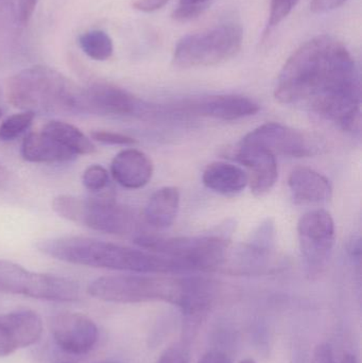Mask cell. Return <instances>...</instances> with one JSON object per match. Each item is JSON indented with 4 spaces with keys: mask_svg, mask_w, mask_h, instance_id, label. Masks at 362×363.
Here are the masks:
<instances>
[{
    "mask_svg": "<svg viewBox=\"0 0 362 363\" xmlns=\"http://www.w3.org/2000/svg\"><path fill=\"white\" fill-rule=\"evenodd\" d=\"M153 163L148 155L136 149L121 151L111 164L113 179L128 189H140L150 182Z\"/></svg>",
    "mask_w": 362,
    "mask_h": 363,
    "instance_id": "cell-16",
    "label": "cell"
},
{
    "mask_svg": "<svg viewBox=\"0 0 362 363\" xmlns=\"http://www.w3.org/2000/svg\"><path fill=\"white\" fill-rule=\"evenodd\" d=\"M82 183L87 190L98 194L110 185V174L102 166L91 165L83 174Z\"/></svg>",
    "mask_w": 362,
    "mask_h": 363,
    "instance_id": "cell-24",
    "label": "cell"
},
{
    "mask_svg": "<svg viewBox=\"0 0 362 363\" xmlns=\"http://www.w3.org/2000/svg\"><path fill=\"white\" fill-rule=\"evenodd\" d=\"M9 177H10V174H9L8 169L0 164V186L8 182Z\"/></svg>",
    "mask_w": 362,
    "mask_h": 363,
    "instance_id": "cell-35",
    "label": "cell"
},
{
    "mask_svg": "<svg viewBox=\"0 0 362 363\" xmlns=\"http://www.w3.org/2000/svg\"><path fill=\"white\" fill-rule=\"evenodd\" d=\"M83 89L48 66L36 65L14 74L6 97L14 108L35 113L81 114Z\"/></svg>",
    "mask_w": 362,
    "mask_h": 363,
    "instance_id": "cell-4",
    "label": "cell"
},
{
    "mask_svg": "<svg viewBox=\"0 0 362 363\" xmlns=\"http://www.w3.org/2000/svg\"><path fill=\"white\" fill-rule=\"evenodd\" d=\"M239 363H256L254 362V360L252 359H244L242 360V362H240Z\"/></svg>",
    "mask_w": 362,
    "mask_h": 363,
    "instance_id": "cell-36",
    "label": "cell"
},
{
    "mask_svg": "<svg viewBox=\"0 0 362 363\" xmlns=\"http://www.w3.org/2000/svg\"><path fill=\"white\" fill-rule=\"evenodd\" d=\"M199 363H232L229 356L220 351L208 352Z\"/></svg>",
    "mask_w": 362,
    "mask_h": 363,
    "instance_id": "cell-34",
    "label": "cell"
},
{
    "mask_svg": "<svg viewBox=\"0 0 362 363\" xmlns=\"http://www.w3.org/2000/svg\"><path fill=\"white\" fill-rule=\"evenodd\" d=\"M300 247L310 277H319L327 268L336 239L333 217L322 209L308 211L298 223Z\"/></svg>",
    "mask_w": 362,
    "mask_h": 363,
    "instance_id": "cell-9",
    "label": "cell"
},
{
    "mask_svg": "<svg viewBox=\"0 0 362 363\" xmlns=\"http://www.w3.org/2000/svg\"><path fill=\"white\" fill-rule=\"evenodd\" d=\"M315 363H357L356 357L352 354H346L339 362L334 358L331 345H321L317 347L315 353Z\"/></svg>",
    "mask_w": 362,
    "mask_h": 363,
    "instance_id": "cell-28",
    "label": "cell"
},
{
    "mask_svg": "<svg viewBox=\"0 0 362 363\" xmlns=\"http://www.w3.org/2000/svg\"><path fill=\"white\" fill-rule=\"evenodd\" d=\"M242 46V27L221 23L183 38L174 49V63L182 68L217 65L235 57Z\"/></svg>",
    "mask_w": 362,
    "mask_h": 363,
    "instance_id": "cell-7",
    "label": "cell"
},
{
    "mask_svg": "<svg viewBox=\"0 0 362 363\" xmlns=\"http://www.w3.org/2000/svg\"><path fill=\"white\" fill-rule=\"evenodd\" d=\"M299 0H271L268 28H273L282 23L297 6Z\"/></svg>",
    "mask_w": 362,
    "mask_h": 363,
    "instance_id": "cell-26",
    "label": "cell"
},
{
    "mask_svg": "<svg viewBox=\"0 0 362 363\" xmlns=\"http://www.w3.org/2000/svg\"><path fill=\"white\" fill-rule=\"evenodd\" d=\"M210 1L212 0H180L172 16L178 21H188L197 18L208 9Z\"/></svg>",
    "mask_w": 362,
    "mask_h": 363,
    "instance_id": "cell-25",
    "label": "cell"
},
{
    "mask_svg": "<svg viewBox=\"0 0 362 363\" xmlns=\"http://www.w3.org/2000/svg\"><path fill=\"white\" fill-rule=\"evenodd\" d=\"M151 112L148 104L116 85L95 83L83 89L81 114L144 117Z\"/></svg>",
    "mask_w": 362,
    "mask_h": 363,
    "instance_id": "cell-10",
    "label": "cell"
},
{
    "mask_svg": "<svg viewBox=\"0 0 362 363\" xmlns=\"http://www.w3.org/2000/svg\"><path fill=\"white\" fill-rule=\"evenodd\" d=\"M204 277H167L159 275H108L91 281L89 294L104 302L137 304L168 302L185 315L195 311L203 300Z\"/></svg>",
    "mask_w": 362,
    "mask_h": 363,
    "instance_id": "cell-3",
    "label": "cell"
},
{
    "mask_svg": "<svg viewBox=\"0 0 362 363\" xmlns=\"http://www.w3.org/2000/svg\"><path fill=\"white\" fill-rule=\"evenodd\" d=\"M101 363H117V362H101Z\"/></svg>",
    "mask_w": 362,
    "mask_h": 363,
    "instance_id": "cell-38",
    "label": "cell"
},
{
    "mask_svg": "<svg viewBox=\"0 0 362 363\" xmlns=\"http://www.w3.org/2000/svg\"><path fill=\"white\" fill-rule=\"evenodd\" d=\"M34 118H35V114L29 111H23V112L11 115L0 125V140L2 142L14 140L31 127Z\"/></svg>",
    "mask_w": 362,
    "mask_h": 363,
    "instance_id": "cell-23",
    "label": "cell"
},
{
    "mask_svg": "<svg viewBox=\"0 0 362 363\" xmlns=\"http://www.w3.org/2000/svg\"><path fill=\"white\" fill-rule=\"evenodd\" d=\"M83 52L95 61H106L114 52L112 38L102 30H91L79 38Z\"/></svg>",
    "mask_w": 362,
    "mask_h": 363,
    "instance_id": "cell-22",
    "label": "cell"
},
{
    "mask_svg": "<svg viewBox=\"0 0 362 363\" xmlns=\"http://www.w3.org/2000/svg\"><path fill=\"white\" fill-rule=\"evenodd\" d=\"M235 159L248 170L249 185L255 196L269 192L278 181V170L276 155L269 151L240 143Z\"/></svg>",
    "mask_w": 362,
    "mask_h": 363,
    "instance_id": "cell-15",
    "label": "cell"
},
{
    "mask_svg": "<svg viewBox=\"0 0 362 363\" xmlns=\"http://www.w3.org/2000/svg\"><path fill=\"white\" fill-rule=\"evenodd\" d=\"M180 206L178 188L163 187L149 199L145 209V221L154 228L165 230L174 224Z\"/></svg>",
    "mask_w": 362,
    "mask_h": 363,
    "instance_id": "cell-20",
    "label": "cell"
},
{
    "mask_svg": "<svg viewBox=\"0 0 362 363\" xmlns=\"http://www.w3.org/2000/svg\"><path fill=\"white\" fill-rule=\"evenodd\" d=\"M157 363H189L188 353L181 345H174L162 354Z\"/></svg>",
    "mask_w": 362,
    "mask_h": 363,
    "instance_id": "cell-30",
    "label": "cell"
},
{
    "mask_svg": "<svg viewBox=\"0 0 362 363\" xmlns=\"http://www.w3.org/2000/svg\"><path fill=\"white\" fill-rule=\"evenodd\" d=\"M178 110L219 121H232L253 116L259 106L250 98L239 95H218L185 102Z\"/></svg>",
    "mask_w": 362,
    "mask_h": 363,
    "instance_id": "cell-14",
    "label": "cell"
},
{
    "mask_svg": "<svg viewBox=\"0 0 362 363\" xmlns=\"http://www.w3.org/2000/svg\"><path fill=\"white\" fill-rule=\"evenodd\" d=\"M1 116H2V111L0 110V118H1Z\"/></svg>",
    "mask_w": 362,
    "mask_h": 363,
    "instance_id": "cell-37",
    "label": "cell"
},
{
    "mask_svg": "<svg viewBox=\"0 0 362 363\" xmlns=\"http://www.w3.org/2000/svg\"><path fill=\"white\" fill-rule=\"evenodd\" d=\"M0 292L53 302H74L80 298V286L74 279L32 272L23 267L0 259Z\"/></svg>",
    "mask_w": 362,
    "mask_h": 363,
    "instance_id": "cell-8",
    "label": "cell"
},
{
    "mask_svg": "<svg viewBox=\"0 0 362 363\" xmlns=\"http://www.w3.org/2000/svg\"><path fill=\"white\" fill-rule=\"evenodd\" d=\"M21 0H0V25L18 21Z\"/></svg>",
    "mask_w": 362,
    "mask_h": 363,
    "instance_id": "cell-29",
    "label": "cell"
},
{
    "mask_svg": "<svg viewBox=\"0 0 362 363\" xmlns=\"http://www.w3.org/2000/svg\"><path fill=\"white\" fill-rule=\"evenodd\" d=\"M140 249L178 260L185 271L218 270L225 266L230 241L216 235L163 238L140 234L134 238Z\"/></svg>",
    "mask_w": 362,
    "mask_h": 363,
    "instance_id": "cell-6",
    "label": "cell"
},
{
    "mask_svg": "<svg viewBox=\"0 0 362 363\" xmlns=\"http://www.w3.org/2000/svg\"><path fill=\"white\" fill-rule=\"evenodd\" d=\"M346 1V0H312L310 10L317 14H323L339 8Z\"/></svg>",
    "mask_w": 362,
    "mask_h": 363,
    "instance_id": "cell-31",
    "label": "cell"
},
{
    "mask_svg": "<svg viewBox=\"0 0 362 363\" xmlns=\"http://www.w3.org/2000/svg\"><path fill=\"white\" fill-rule=\"evenodd\" d=\"M43 322L32 311H19L0 315V358L35 345L42 338Z\"/></svg>",
    "mask_w": 362,
    "mask_h": 363,
    "instance_id": "cell-13",
    "label": "cell"
},
{
    "mask_svg": "<svg viewBox=\"0 0 362 363\" xmlns=\"http://www.w3.org/2000/svg\"><path fill=\"white\" fill-rule=\"evenodd\" d=\"M42 132L57 140L77 157L96 152L93 142L81 130L70 123L59 121H49L43 127Z\"/></svg>",
    "mask_w": 362,
    "mask_h": 363,
    "instance_id": "cell-21",
    "label": "cell"
},
{
    "mask_svg": "<svg viewBox=\"0 0 362 363\" xmlns=\"http://www.w3.org/2000/svg\"><path fill=\"white\" fill-rule=\"evenodd\" d=\"M91 138L96 142L104 145H116V146H130L135 144L136 140L125 134L116 133V132L102 131L97 130L91 133Z\"/></svg>",
    "mask_w": 362,
    "mask_h": 363,
    "instance_id": "cell-27",
    "label": "cell"
},
{
    "mask_svg": "<svg viewBox=\"0 0 362 363\" xmlns=\"http://www.w3.org/2000/svg\"><path fill=\"white\" fill-rule=\"evenodd\" d=\"M52 208L60 217L106 234H136L138 223L130 209L115 202L110 188L98 192L95 196L83 199L62 194L53 199Z\"/></svg>",
    "mask_w": 362,
    "mask_h": 363,
    "instance_id": "cell-5",
    "label": "cell"
},
{
    "mask_svg": "<svg viewBox=\"0 0 362 363\" xmlns=\"http://www.w3.org/2000/svg\"><path fill=\"white\" fill-rule=\"evenodd\" d=\"M0 96H1V89H0Z\"/></svg>",
    "mask_w": 362,
    "mask_h": 363,
    "instance_id": "cell-39",
    "label": "cell"
},
{
    "mask_svg": "<svg viewBox=\"0 0 362 363\" xmlns=\"http://www.w3.org/2000/svg\"><path fill=\"white\" fill-rule=\"evenodd\" d=\"M170 0H134L132 6L140 12L150 13L159 10Z\"/></svg>",
    "mask_w": 362,
    "mask_h": 363,
    "instance_id": "cell-33",
    "label": "cell"
},
{
    "mask_svg": "<svg viewBox=\"0 0 362 363\" xmlns=\"http://www.w3.org/2000/svg\"><path fill=\"white\" fill-rule=\"evenodd\" d=\"M291 196L298 204H319L327 202L333 196L329 179L308 167H297L288 178Z\"/></svg>",
    "mask_w": 362,
    "mask_h": 363,
    "instance_id": "cell-17",
    "label": "cell"
},
{
    "mask_svg": "<svg viewBox=\"0 0 362 363\" xmlns=\"http://www.w3.org/2000/svg\"><path fill=\"white\" fill-rule=\"evenodd\" d=\"M38 249L55 259L91 268L129 271L140 274L185 272L184 267L174 258L89 237L63 236L46 239L38 243Z\"/></svg>",
    "mask_w": 362,
    "mask_h": 363,
    "instance_id": "cell-2",
    "label": "cell"
},
{
    "mask_svg": "<svg viewBox=\"0 0 362 363\" xmlns=\"http://www.w3.org/2000/svg\"><path fill=\"white\" fill-rule=\"evenodd\" d=\"M240 143L261 147L272 155L284 157H312L317 151L316 143L310 136L278 123L259 125L247 134Z\"/></svg>",
    "mask_w": 362,
    "mask_h": 363,
    "instance_id": "cell-11",
    "label": "cell"
},
{
    "mask_svg": "<svg viewBox=\"0 0 362 363\" xmlns=\"http://www.w3.org/2000/svg\"><path fill=\"white\" fill-rule=\"evenodd\" d=\"M40 0H21L19 6L18 21L17 23L21 25H27L35 11Z\"/></svg>",
    "mask_w": 362,
    "mask_h": 363,
    "instance_id": "cell-32",
    "label": "cell"
},
{
    "mask_svg": "<svg viewBox=\"0 0 362 363\" xmlns=\"http://www.w3.org/2000/svg\"><path fill=\"white\" fill-rule=\"evenodd\" d=\"M204 185L217 194L234 196L249 185L248 174L242 168L225 162H214L204 170Z\"/></svg>",
    "mask_w": 362,
    "mask_h": 363,
    "instance_id": "cell-18",
    "label": "cell"
},
{
    "mask_svg": "<svg viewBox=\"0 0 362 363\" xmlns=\"http://www.w3.org/2000/svg\"><path fill=\"white\" fill-rule=\"evenodd\" d=\"M51 333L57 347L72 355L89 353L99 338V330L95 322L79 313L57 315L51 324Z\"/></svg>",
    "mask_w": 362,
    "mask_h": 363,
    "instance_id": "cell-12",
    "label": "cell"
},
{
    "mask_svg": "<svg viewBox=\"0 0 362 363\" xmlns=\"http://www.w3.org/2000/svg\"><path fill=\"white\" fill-rule=\"evenodd\" d=\"M21 157L30 163H66L77 155L42 131L26 136L21 144Z\"/></svg>",
    "mask_w": 362,
    "mask_h": 363,
    "instance_id": "cell-19",
    "label": "cell"
},
{
    "mask_svg": "<svg viewBox=\"0 0 362 363\" xmlns=\"http://www.w3.org/2000/svg\"><path fill=\"white\" fill-rule=\"evenodd\" d=\"M274 96L284 104L308 101L344 130L361 125V80L350 51L333 36L308 40L281 70Z\"/></svg>",
    "mask_w": 362,
    "mask_h": 363,
    "instance_id": "cell-1",
    "label": "cell"
}]
</instances>
